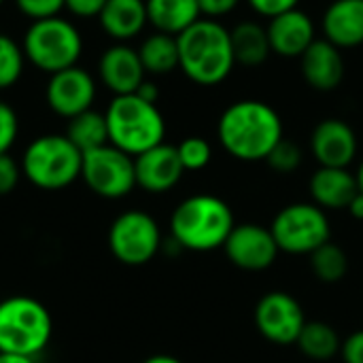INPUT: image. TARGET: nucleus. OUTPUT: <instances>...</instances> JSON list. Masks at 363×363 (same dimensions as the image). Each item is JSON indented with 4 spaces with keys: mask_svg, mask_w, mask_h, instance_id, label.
<instances>
[{
    "mask_svg": "<svg viewBox=\"0 0 363 363\" xmlns=\"http://www.w3.org/2000/svg\"><path fill=\"white\" fill-rule=\"evenodd\" d=\"M26 53L11 36L0 34V89L13 87L23 72Z\"/></svg>",
    "mask_w": 363,
    "mask_h": 363,
    "instance_id": "28",
    "label": "nucleus"
},
{
    "mask_svg": "<svg viewBox=\"0 0 363 363\" xmlns=\"http://www.w3.org/2000/svg\"><path fill=\"white\" fill-rule=\"evenodd\" d=\"M345 363H363V330L353 332L340 347Z\"/></svg>",
    "mask_w": 363,
    "mask_h": 363,
    "instance_id": "35",
    "label": "nucleus"
},
{
    "mask_svg": "<svg viewBox=\"0 0 363 363\" xmlns=\"http://www.w3.org/2000/svg\"><path fill=\"white\" fill-rule=\"evenodd\" d=\"M81 177L85 185L100 198L119 200L136 187L134 157L111 143L83 153Z\"/></svg>",
    "mask_w": 363,
    "mask_h": 363,
    "instance_id": "10",
    "label": "nucleus"
},
{
    "mask_svg": "<svg viewBox=\"0 0 363 363\" xmlns=\"http://www.w3.org/2000/svg\"><path fill=\"white\" fill-rule=\"evenodd\" d=\"M149 23L164 34L179 36L200 19L198 0H145Z\"/></svg>",
    "mask_w": 363,
    "mask_h": 363,
    "instance_id": "22",
    "label": "nucleus"
},
{
    "mask_svg": "<svg viewBox=\"0 0 363 363\" xmlns=\"http://www.w3.org/2000/svg\"><path fill=\"white\" fill-rule=\"evenodd\" d=\"M98 72L106 89H111L115 96L136 94L147 74L138 51L128 45L108 47L98 62Z\"/></svg>",
    "mask_w": 363,
    "mask_h": 363,
    "instance_id": "16",
    "label": "nucleus"
},
{
    "mask_svg": "<svg viewBox=\"0 0 363 363\" xmlns=\"http://www.w3.org/2000/svg\"><path fill=\"white\" fill-rule=\"evenodd\" d=\"M217 136L232 157L259 162L283 140V121L270 104L262 100H240L223 111Z\"/></svg>",
    "mask_w": 363,
    "mask_h": 363,
    "instance_id": "1",
    "label": "nucleus"
},
{
    "mask_svg": "<svg viewBox=\"0 0 363 363\" xmlns=\"http://www.w3.org/2000/svg\"><path fill=\"white\" fill-rule=\"evenodd\" d=\"M302 74L306 83L319 91L336 89L345 77V60L336 45L330 40H315L302 53Z\"/></svg>",
    "mask_w": 363,
    "mask_h": 363,
    "instance_id": "18",
    "label": "nucleus"
},
{
    "mask_svg": "<svg viewBox=\"0 0 363 363\" xmlns=\"http://www.w3.org/2000/svg\"><path fill=\"white\" fill-rule=\"evenodd\" d=\"M136 96H140L143 100H147V102H157V98H160V89H157V85L155 83H149V81H143L140 83V87L136 89Z\"/></svg>",
    "mask_w": 363,
    "mask_h": 363,
    "instance_id": "38",
    "label": "nucleus"
},
{
    "mask_svg": "<svg viewBox=\"0 0 363 363\" xmlns=\"http://www.w3.org/2000/svg\"><path fill=\"white\" fill-rule=\"evenodd\" d=\"M266 30L270 49L283 57H302V53L317 40L313 19L300 9H291L272 17Z\"/></svg>",
    "mask_w": 363,
    "mask_h": 363,
    "instance_id": "17",
    "label": "nucleus"
},
{
    "mask_svg": "<svg viewBox=\"0 0 363 363\" xmlns=\"http://www.w3.org/2000/svg\"><path fill=\"white\" fill-rule=\"evenodd\" d=\"M266 162L270 164L272 170L277 172H294L300 164H302V151L298 145H294L291 140H281L270 155L266 157Z\"/></svg>",
    "mask_w": 363,
    "mask_h": 363,
    "instance_id": "30",
    "label": "nucleus"
},
{
    "mask_svg": "<svg viewBox=\"0 0 363 363\" xmlns=\"http://www.w3.org/2000/svg\"><path fill=\"white\" fill-rule=\"evenodd\" d=\"M66 138L81 153H87V151H94L98 147L108 145V125H106L104 113L89 108V111L68 119Z\"/></svg>",
    "mask_w": 363,
    "mask_h": 363,
    "instance_id": "24",
    "label": "nucleus"
},
{
    "mask_svg": "<svg viewBox=\"0 0 363 363\" xmlns=\"http://www.w3.org/2000/svg\"><path fill=\"white\" fill-rule=\"evenodd\" d=\"M349 213H351L355 219H362L363 221V191H357V196L351 200V204H349Z\"/></svg>",
    "mask_w": 363,
    "mask_h": 363,
    "instance_id": "39",
    "label": "nucleus"
},
{
    "mask_svg": "<svg viewBox=\"0 0 363 363\" xmlns=\"http://www.w3.org/2000/svg\"><path fill=\"white\" fill-rule=\"evenodd\" d=\"M300 0H249L253 11H257L264 17H277L281 13H287L291 9H298Z\"/></svg>",
    "mask_w": 363,
    "mask_h": 363,
    "instance_id": "34",
    "label": "nucleus"
},
{
    "mask_svg": "<svg viewBox=\"0 0 363 363\" xmlns=\"http://www.w3.org/2000/svg\"><path fill=\"white\" fill-rule=\"evenodd\" d=\"M140 62L145 66V72L151 74H168L179 66V45L177 36L155 32L145 38V43L138 49Z\"/></svg>",
    "mask_w": 363,
    "mask_h": 363,
    "instance_id": "25",
    "label": "nucleus"
},
{
    "mask_svg": "<svg viewBox=\"0 0 363 363\" xmlns=\"http://www.w3.org/2000/svg\"><path fill=\"white\" fill-rule=\"evenodd\" d=\"M2 2H4V0H0V4H2Z\"/></svg>",
    "mask_w": 363,
    "mask_h": 363,
    "instance_id": "43",
    "label": "nucleus"
},
{
    "mask_svg": "<svg viewBox=\"0 0 363 363\" xmlns=\"http://www.w3.org/2000/svg\"><path fill=\"white\" fill-rule=\"evenodd\" d=\"M179 68L198 85H219L236 64L230 32L215 19H198L177 36Z\"/></svg>",
    "mask_w": 363,
    "mask_h": 363,
    "instance_id": "2",
    "label": "nucleus"
},
{
    "mask_svg": "<svg viewBox=\"0 0 363 363\" xmlns=\"http://www.w3.org/2000/svg\"><path fill=\"white\" fill-rule=\"evenodd\" d=\"M177 151H179V160L185 170H202L211 164V157H213V149H211L208 140H204L200 136L185 138L177 147Z\"/></svg>",
    "mask_w": 363,
    "mask_h": 363,
    "instance_id": "29",
    "label": "nucleus"
},
{
    "mask_svg": "<svg viewBox=\"0 0 363 363\" xmlns=\"http://www.w3.org/2000/svg\"><path fill=\"white\" fill-rule=\"evenodd\" d=\"M53 336L51 313L32 296H11L0 302V353L36 357Z\"/></svg>",
    "mask_w": 363,
    "mask_h": 363,
    "instance_id": "5",
    "label": "nucleus"
},
{
    "mask_svg": "<svg viewBox=\"0 0 363 363\" xmlns=\"http://www.w3.org/2000/svg\"><path fill=\"white\" fill-rule=\"evenodd\" d=\"M106 0H66V9L77 17H98L104 9Z\"/></svg>",
    "mask_w": 363,
    "mask_h": 363,
    "instance_id": "36",
    "label": "nucleus"
},
{
    "mask_svg": "<svg viewBox=\"0 0 363 363\" xmlns=\"http://www.w3.org/2000/svg\"><path fill=\"white\" fill-rule=\"evenodd\" d=\"M0 363H36V362H34V357H28V355L0 353Z\"/></svg>",
    "mask_w": 363,
    "mask_h": 363,
    "instance_id": "40",
    "label": "nucleus"
},
{
    "mask_svg": "<svg viewBox=\"0 0 363 363\" xmlns=\"http://www.w3.org/2000/svg\"><path fill=\"white\" fill-rule=\"evenodd\" d=\"M143 363H183L181 359L172 357V355H153L149 359H145Z\"/></svg>",
    "mask_w": 363,
    "mask_h": 363,
    "instance_id": "41",
    "label": "nucleus"
},
{
    "mask_svg": "<svg viewBox=\"0 0 363 363\" xmlns=\"http://www.w3.org/2000/svg\"><path fill=\"white\" fill-rule=\"evenodd\" d=\"M223 249H225L228 259L236 268L249 270V272H259V270L270 268L277 262V255L281 251L272 236V230L259 223L234 225Z\"/></svg>",
    "mask_w": 363,
    "mask_h": 363,
    "instance_id": "12",
    "label": "nucleus"
},
{
    "mask_svg": "<svg viewBox=\"0 0 363 363\" xmlns=\"http://www.w3.org/2000/svg\"><path fill=\"white\" fill-rule=\"evenodd\" d=\"M21 47L32 66L53 74L77 66L83 51V38L68 19L57 15L32 21V26L26 30Z\"/></svg>",
    "mask_w": 363,
    "mask_h": 363,
    "instance_id": "7",
    "label": "nucleus"
},
{
    "mask_svg": "<svg viewBox=\"0 0 363 363\" xmlns=\"http://www.w3.org/2000/svg\"><path fill=\"white\" fill-rule=\"evenodd\" d=\"M357 177L347 168H325L321 166L311 179V196L315 204L323 211L349 208L351 200L357 196Z\"/></svg>",
    "mask_w": 363,
    "mask_h": 363,
    "instance_id": "20",
    "label": "nucleus"
},
{
    "mask_svg": "<svg viewBox=\"0 0 363 363\" xmlns=\"http://www.w3.org/2000/svg\"><path fill=\"white\" fill-rule=\"evenodd\" d=\"M15 2L17 9L32 21L57 17L60 11L66 6V0H15Z\"/></svg>",
    "mask_w": 363,
    "mask_h": 363,
    "instance_id": "31",
    "label": "nucleus"
},
{
    "mask_svg": "<svg viewBox=\"0 0 363 363\" xmlns=\"http://www.w3.org/2000/svg\"><path fill=\"white\" fill-rule=\"evenodd\" d=\"M230 38H232L234 60L236 64H242V66H259L262 62H266V57L272 51L268 30L255 21L238 23L230 32Z\"/></svg>",
    "mask_w": 363,
    "mask_h": 363,
    "instance_id": "23",
    "label": "nucleus"
},
{
    "mask_svg": "<svg viewBox=\"0 0 363 363\" xmlns=\"http://www.w3.org/2000/svg\"><path fill=\"white\" fill-rule=\"evenodd\" d=\"M236 4H238V0H198L200 13L206 15V19L228 15L230 11L236 9Z\"/></svg>",
    "mask_w": 363,
    "mask_h": 363,
    "instance_id": "37",
    "label": "nucleus"
},
{
    "mask_svg": "<svg viewBox=\"0 0 363 363\" xmlns=\"http://www.w3.org/2000/svg\"><path fill=\"white\" fill-rule=\"evenodd\" d=\"M45 98L55 115L72 119L91 108L96 98V81L87 70L70 66L51 74L45 89Z\"/></svg>",
    "mask_w": 363,
    "mask_h": 363,
    "instance_id": "13",
    "label": "nucleus"
},
{
    "mask_svg": "<svg viewBox=\"0 0 363 363\" xmlns=\"http://www.w3.org/2000/svg\"><path fill=\"white\" fill-rule=\"evenodd\" d=\"M253 319L257 332L266 340L281 347L296 345L302 334V328L306 325V317L300 302L287 291L266 294L257 302Z\"/></svg>",
    "mask_w": 363,
    "mask_h": 363,
    "instance_id": "11",
    "label": "nucleus"
},
{
    "mask_svg": "<svg viewBox=\"0 0 363 363\" xmlns=\"http://www.w3.org/2000/svg\"><path fill=\"white\" fill-rule=\"evenodd\" d=\"M104 117L108 125V143L132 157L164 143L166 121L160 108L136 94L115 96Z\"/></svg>",
    "mask_w": 363,
    "mask_h": 363,
    "instance_id": "4",
    "label": "nucleus"
},
{
    "mask_svg": "<svg viewBox=\"0 0 363 363\" xmlns=\"http://www.w3.org/2000/svg\"><path fill=\"white\" fill-rule=\"evenodd\" d=\"M270 230L279 249L291 255H311L332 236L330 219L315 202H296L285 206L274 217Z\"/></svg>",
    "mask_w": 363,
    "mask_h": 363,
    "instance_id": "8",
    "label": "nucleus"
},
{
    "mask_svg": "<svg viewBox=\"0 0 363 363\" xmlns=\"http://www.w3.org/2000/svg\"><path fill=\"white\" fill-rule=\"evenodd\" d=\"M357 185H359V191H363V162H362V166H359V170H357Z\"/></svg>",
    "mask_w": 363,
    "mask_h": 363,
    "instance_id": "42",
    "label": "nucleus"
},
{
    "mask_svg": "<svg viewBox=\"0 0 363 363\" xmlns=\"http://www.w3.org/2000/svg\"><path fill=\"white\" fill-rule=\"evenodd\" d=\"M296 345L306 357L315 362L332 359L334 355L340 353V347H342L336 330L325 321H306Z\"/></svg>",
    "mask_w": 363,
    "mask_h": 363,
    "instance_id": "26",
    "label": "nucleus"
},
{
    "mask_svg": "<svg viewBox=\"0 0 363 363\" xmlns=\"http://www.w3.org/2000/svg\"><path fill=\"white\" fill-rule=\"evenodd\" d=\"M134 170H136V185L149 194L170 191L185 172L177 147L166 143L136 155Z\"/></svg>",
    "mask_w": 363,
    "mask_h": 363,
    "instance_id": "14",
    "label": "nucleus"
},
{
    "mask_svg": "<svg viewBox=\"0 0 363 363\" xmlns=\"http://www.w3.org/2000/svg\"><path fill=\"white\" fill-rule=\"evenodd\" d=\"M311 149L321 166L347 168L357 155V136L349 123L340 119H325L313 130Z\"/></svg>",
    "mask_w": 363,
    "mask_h": 363,
    "instance_id": "15",
    "label": "nucleus"
},
{
    "mask_svg": "<svg viewBox=\"0 0 363 363\" xmlns=\"http://www.w3.org/2000/svg\"><path fill=\"white\" fill-rule=\"evenodd\" d=\"M308 257H311V268L321 283H330V285L340 283L349 272V255L332 240L321 245Z\"/></svg>",
    "mask_w": 363,
    "mask_h": 363,
    "instance_id": "27",
    "label": "nucleus"
},
{
    "mask_svg": "<svg viewBox=\"0 0 363 363\" xmlns=\"http://www.w3.org/2000/svg\"><path fill=\"white\" fill-rule=\"evenodd\" d=\"M325 40L338 49L363 43V0H334L323 15Z\"/></svg>",
    "mask_w": 363,
    "mask_h": 363,
    "instance_id": "19",
    "label": "nucleus"
},
{
    "mask_svg": "<svg viewBox=\"0 0 363 363\" xmlns=\"http://www.w3.org/2000/svg\"><path fill=\"white\" fill-rule=\"evenodd\" d=\"M17 134H19L17 113L6 102H0V153H9V149L17 140Z\"/></svg>",
    "mask_w": 363,
    "mask_h": 363,
    "instance_id": "32",
    "label": "nucleus"
},
{
    "mask_svg": "<svg viewBox=\"0 0 363 363\" xmlns=\"http://www.w3.org/2000/svg\"><path fill=\"white\" fill-rule=\"evenodd\" d=\"M108 249L125 266H145L162 249V230L149 213L125 211L111 223Z\"/></svg>",
    "mask_w": 363,
    "mask_h": 363,
    "instance_id": "9",
    "label": "nucleus"
},
{
    "mask_svg": "<svg viewBox=\"0 0 363 363\" xmlns=\"http://www.w3.org/2000/svg\"><path fill=\"white\" fill-rule=\"evenodd\" d=\"M83 153L66 134H45L34 138L21 157L23 177L38 189L57 191L81 177Z\"/></svg>",
    "mask_w": 363,
    "mask_h": 363,
    "instance_id": "6",
    "label": "nucleus"
},
{
    "mask_svg": "<svg viewBox=\"0 0 363 363\" xmlns=\"http://www.w3.org/2000/svg\"><path fill=\"white\" fill-rule=\"evenodd\" d=\"M236 221L230 204L211 194L185 198L170 217V236L179 249L213 251L225 245Z\"/></svg>",
    "mask_w": 363,
    "mask_h": 363,
    "instance_id": "3",
    "label": "nucleus"
},
{
    "mask_svg": "<svg viewBox=\"0 0 363 363\" xmlns=\"http://www.w3.org/2000/svg\"><path fill=\"white\" fill-rule=\"evenodd\" d=\"M98 17L102 30L115 40L134 38L149 21L145 0H106Z\"/></svg>",
    "mask_w": 363,
    "mask_h": 363,
    "instance_id": "21",
    "label": "nucleus"
},
{
    "mask_svg": "<svg viewBox=\"0 0 363 363\" xmlns=\"http://www.w3.org/2000/svg\"><path fill=\"white\" fill-rule=\"evenodd\" d=\"M23 177L21 164H17L9 153H0V196H9Z\"/></svg>",
    "mask_w": 363,
    "mask_h": 363,
    "instance_id": "33",
    "label": "nucleus"
}]
</instances>
